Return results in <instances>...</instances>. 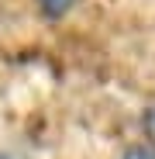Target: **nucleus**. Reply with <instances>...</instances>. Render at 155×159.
Wrapping results in <instances>:
<instances>
[{
  "label": "nucleus",
  "mask_w": 155,
  "mask_h": 159,
  "mask_svg": "<svg viewBox=\"0 0 155 159\" xmlns=\"http://www.w3.org/2000/svg\"><path fill=\"white\" fill-rule=\"evenodd\" d=\"M35 7L45 21H62L80 7V0H35Z\"/></svg>",
  "instance_id": "f257e3e1"
},
{
  "label": "nucleus",
  "mask_w": 155,
  "mask_h": 159,
  "mask_svg": "<svg viewBox=\"0 0 155 159\" xmlns=\"http://www.w3.org/2000/svg\"><path fill=\"white\" fill-rule=\"evenodd\" d=\"M121 159H155V145H145V142L127 145V149L121 152Z\"/></svg>",
  "instance_id": "f03ea898"
}]
</instances>
